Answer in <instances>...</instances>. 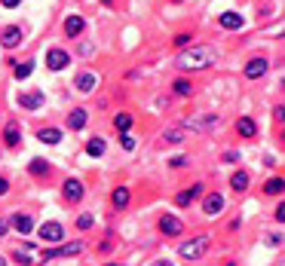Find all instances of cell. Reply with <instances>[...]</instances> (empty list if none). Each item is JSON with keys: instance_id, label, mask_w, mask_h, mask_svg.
Masks as SVG:
<instances>
[{"instance_id": "42", "label": "cell", "mask_w": 285, "mask_h": 266, "mask_svg": "<svg viewBox=\"0 0 285 266\" xmlns=\"http://www.w3.org/2000/svg\"><path fill=\"white\" fill-rule=\"evenodd\" d=\"M104 266H123V263H104Z\"/></svg>"}, {"instance_id": "12", "label": "cell", "mask_w": 285, "mask_h": 266, "mask_svg": "<svg viewBox=\"0 0 285 266\" xmlns=\"http://www.w3.org/2000/svg\"><path fill=\"white\" fill-rule=\"evenodd\" d=\"M221 208H224V196H221V193H209V196H206V202H203V211L212 217V214H218Z\"/></svg>"}, {"instance_id": "37", "label": "cell", "mask_w": 285, "mask_h": 266, "mask_svg": "<svg viewBox=\"0 0 285 266\" xmlns=\"http://www.w3.org/2000/svg\"><path fill=\"white\" fill-rule=\"evenodd\" d=\"M276 221H279V224H282V221H285V202H282V205H279V208H276Z\"/></svg>"}, {"instance_id": "31", "label": "cell", "mask_w": 285, "mask_h": 266, "mask_svg": "<svg viewBox=\"0 0 285 266\" xmlns=\"http://www.w3.org/2000/svg\"><path fill=\"white\" fill-rule=\"evenodd\" d=\"M12 260H15V263H21V266H31V263H34L28 251H12Z\"/></svg>"}, {"instance_id": "10", "label": "cell", "mask_w": 285, "mask_h": 266, "mask_svg": "<svg viewBox=\"0 0 285 266\" xmlns=\"http://www.w3.org/2000/svg\"><path fill=\"white\" fill-rule=\"evenodd\" d=\"M18 104H21L25 110H37V107H43V95H40V92H21V95H18Z\"/></svg>"}, {"instance_id": "41", "label": "cell", "mask_w": 285, "mask_h": 266, "mask_svg": "<svg viewBox=\"0 0 285 266\" xmlns=\"http://www.w3.org/2000/svg\"><path fill=\"white\" fill-rule=\"evenodd\" d=\"M157 266H172V263H166V260H163V263H157Z\"/></svg>"}, {"instance_id": "24", "label": "cell", "mask_w": 285, "mask_h": 266, "mask_svg": "<svg viewBox=\"0 0 285 266\" xmlns=\"http://www.w3.org/2000/svg\"><path fill=\"white\" fill-rule=\"evenodd\" d=\"M31 70H34V61H21V64H15V80H28Z\"/></svg>"}, {"instance_id": "18", "label": "cell", "mask_w": 285, "mask_h": 266, "mask_svg": "<svg viewBox=\"0 0 285 266\" xmlns=\"http://www.w3.org/2000/svg\"><path fill=\"white\" fill-rule=\"evenodd\" d=\"M236 132H239L243 138H252V135L258 132V123H255V119H249V116H243V119L236 123Z\"/></svg>"}, {"instance_id": "39", "label": "cell", "mask_w": 285, "mask_h": 266, "mask_svg": "<svg viewBox=\"0 0 285 266\" xmlns=\"http://www.w3.org/2000/svg\"><path fill=\"white\" fill-rule=\"evenodd\" d=\"M3 193H9V184H6V181L0 178V196H3Z\"/></svg>"}, {"instance_id": "6", "label": "cell", "mask_w": 285, "mask_h": 266, "mask_svg": "<svg viewBox=\"0 0 285 266\" xmlns=\"http://www.w3.org/2000/svg\"><path fill=\"white\" fill-rule=\"evenodd\" d=\"M212 129H215V116H193L184 126V132H212Z\"/></svg>"}, {"instance_id": "32", "label": "cell", "mask_w": 285, "mask_h": 266, "mask_svg": "<svg viewBox=\"0 0 285 266\" xmlns=\"http://www.w3.org/2000/svg\"><path fill=\"white\" fill-rule=\"evenodd\" d=\"M92 224H95V221H92V214H80V217H77V227H80V230H89Z\"/></svg>"}, {"instance_id": "11", "label": "cell", "mask_w": 285, "mask_h": 266, "mask_svg": "<svg viewBox=\"0 0 285 266\" xmlns=\"http://www.w3.org/2000/svg\"><path fill=\"white\" fill-rule=\"evenodd\" d=\"M64 199L68 202H80V196H83V184L77 181V178H71V181H64Z\"/></svg>"}, {"instance_id": "38", "label": "cell", "mask_w": 285, "mask_h": 266, "mask_svg": "<svg viewBox=\"0 0 285 266\" xmlns=\"http://www.w3.org/2000/svg\"><path fill=\"white\" fill-rule=\"evenodd\" d=\"M0 3H3V6H6V9H12V6H18V3H21V0H0Z\"/></svg>"}, {"instance_id": "36", "label": "cell", "mask_w": 285, "mask_h": 266, "mask_svg": "<svg viewBox=\"0 0 285 266\" xmlns=\"http://www.w3.org/2000/svg\"><path fill=\"white\" fill-rule=\"evenodd\" d=\"M236 159H239V153H236V150H227V153H224V162H236Z\"/></svg>"}, {"instance_id": "23", "label": "cell", "mask_w": 285, "mask_h": 266, "mask_svg": "<svg viewBox=\"0 0 285 266\" xmlns=\"http://www.w3.org/2000/svg\"><path fill=\"white\" fill-rule=\"evenodd\" d=\"M114 205L117 208H126L129 205V187H117L114 190Z\"/></svg>"}, {"instance_id": "25", "label": "cell", "mask_w": 285, "mask_h": 266, "mask_svg": "<svg viewBox=\"0 0 285 266\" xmlns=\"http://www.w3.org/2000/svg\"><path fill=\"white\" fill-rule=\"evenodd\" d=\"M86 153H89V156H101V153H104V141H101V138H92V141L86 144Z\"/></svg>"}, {"instance_id": "28", "label": "cell", "mask_w": 285, "mask_h": 266, "mask_svg": "<svg viewBox=\"0 0 285 266\" xmlns=\"http://www.w3.org/2000/svg\"><path fill=\"white\" fill-rule=\"evenodd\" d=\"M172 92H175V95H190L193 86H190L187 80H175V83H172Z\"/></svg>"}, {"instance_id": "3", "label": "cell", "mask_w": 285, "mask_h": 266, "mask_svg": "<svg viewBox=\"0 0 285 266\" xmlns=\"http://www.w3.org/2000/svg\"><path fill=\"white\" fill-rule=\"evenodd\" d=\"M83 251V242H68V245H58V248H49L40 254V260H52V257H74Z\"/></svg>"}, {"instance_id": "33", "label": "cell", "mask_w": 285, "mask_h": 266, "mask_svg": "<svg viewBox=\"0 0 285 266\" xmlns=\"http://www.w3.org/2000/svg\"><path fill=\"white\" fill-rule=\"evenodd\" d=\"M120 144H123V150H132V147H135V138H132L129 132H123V138H120Z\"/></svg>"}, {"instance_id": "20", "label": "cell", "mask_w": 285, "mask_h": 266, "mask_svg": "<svg viewBox=\"0 0 285 266\" xmlns=\"http://www.w3.org/2000/svg\"><path fill=\"white\" fill-rule=\"evenodd\" d=\"M37 141H40V144H58V141H61V132H58V129H40V132H37Z\"/></svg>"}, {"instance_id": "15", "label": "cell", "mask_w": 285, "mask_h": 266, "mask_svg": "<svg viewBox=\"0 0 285 266\" xmlns=\"http://www.w3.org/2000/svg\"><path fill=\"white\" fill-rule=\"evenodd\" d=\"M86 119H89V116H86V110H83V107H77V110H71V116H68V126H71L74 132H80V129L86 126Z\"/></svg>"}, {"instance_id": "40", "label": "cell", "mask_w": 285, "mask_h": 266, "mask_svg": "<svg viewBox=\"0 0 285 266\" xmlns=\"http://www.w3.org/2000/svg\"><path fill=\"white\" fill-rule=\"evenodd\" d=\"M6 230H9V221H0V236H3Z\"/></svg>"}, {"instance_id": "30", "label": "cell", "mask_w": 285, "mask_h": 266, "mask_svg": "<svg viewBox=\"0 0 285 266\" xmlns=\"http://www.w3.org/2000/svg\"><path fill=\"white\" fill-rule=\"evenodd\" d=\"M246 187H249V175H246V172H236V175H233V190L243 193Z\"/></svg>"}, {"instance_id": "2", "label": "cell", "mask_w": 285, "mask_h": 266, "mask_svg": "<svg viewBox=\"0 0 285 266\" xmlns=\"http://www.w3.org/2000/svg\"><path fill=\"white\" fill-rule=\"evenodd\" d=\"M206 248H209V239H206V236H196V239L184 242V245L178 248V254H181L184 260H196V257H203V254H206Z\"/></svg>"}, {"instance_id": "26", "label": "cell", "mask_w": 285, "mask_h": 266, "mask_svg": "<svg viewBox=\"0 0 285 266\" xmlns=\"http://www.w3.org/2000/svg\"><path fill=\"white\" fill-rule=\"evenodd\" d=\"M31 175H49V162L46 159H31Z\"/></svg>"}, {"instance_id": "17", "label": "cell", "mask_w": 285, "mask_h": 266, "mask_svg": "<svg viewBox=\"0 0 285 266\" xmlns=\"http://www.w3.org/2000/svg\"><path fill=\"white\" fill-rule=\"evenodd\" d=\"M221 25H224L227 31H239L246 21H243V15H236V12H224V15H221Z\"/></svg>"}, {"instance_id": "9", "label": "cell", "mask_w": 285, "mask_h": 266, "mask_svg": "<svg viewBox=\"0 0 285 266\" xmlns=\"http://www.w3.org/2000/svg\"><path fill=\"white\" fill-rule=\"evenodd\" d=\"M267 74V58H252L249 64H246V77L249 80H258V77H264Z\"/></svg>"}, {"instance_id": "35", "label": "cell", "mask_w": 285, "mask_h": 266, "mask_svg": "<svg viewBox=\"0 0 285 266\" xmlns=\"http://www.w3.org/2000/svg\"><path fill=\"white\" fill-rule=\"evenodd\" d=\"M184 43H190V34H178L175 37V46H184Z\"/></svg>"}, {"instance_id": "19", "label": "cell", "mask_w": 285, "mask_h": 266, "mask_svg": "<svg viewBox=\"0 0 285 266\" xmlns=\"http://www.w3.org/2000/svg\"><path fill=\"white\" fill-rule=\"evenodd\" d=\"M3 141H6V144H9V147H15V144H18V141H21V129H18V126H15V123H9V126H6V129H3Z\"/></svg>"}, {"instance_id": "4", "label": "cell", "mask_w": 285, "mask_h": 266, "mask_svg": "<svg viewBox=\"0 0 285 266\" xmlns=\"http://www.w3.org/2000/svg\"><path fill=\"white\" fill-rule=\"evenodd\" d=\"M68 64H71V55L64 49H49L46 52V67L49 70H64Z\"/></svg>"}, {"instance_id": "1", "label": "cell", "mask_w": 285, "mask_h": 266, "mask_svg": "<svg viewBox=\"0 0 285 266\" xmlns=\"http://www.w3.org/2000/svg\"><path fill=\"white\" fill-rule=\"evenodd\" d=\"M212 61H215V52L206 49V46H190V49H184V52L178 55V64H181L184 70H203V67H209Z\"/></svg>"}, {"instance_id": "45", "label": "cell", "mask_w": 285, "mask_h": 266, "mask_svg": "<svg viewBox=\"0 0 285 266\" xmlns=\"http://www.w3.org/2000/svg\"><path fill=\"white\" fill-rule=\"evenodd\" d=\"M175 3H181V0H175Z\"/></svg>"}, {"instance_id": "8", "label": "cell", "mask_w": 285, "mask_h": 266, "mask_svg": "<svg viewBox=\"0 0 285 266\" xmlns=\"http://www.w3.org/2000/svg\"><path fill=\"white\" fill-rule=\"evenodd\" d=\"M160 230H163L166 236H178V233L184 230V224H181L178 217H172V214H163V217H160Z\"/></svg>"}, {"instance_id": "14", "label": "cell", "mask_w": 285, "mask_h": 266, "mask_svg": "<svg viewBox=\"0 0 285 266\" xmlns=\"http://www.w3.org/2000/svg\"><path fill=\"white\" fill-rule=\"evenodd\" d=\"M200 193H203V184H193V187H190V190H184V193H178V196H175V202H178V205H184V208H187V205H190V202H193V199H196V196H200Z\"/></svg>"}, {"instance_id": "22", "label": "cell", "mask_w": 285, "mask_h": 266, "mask_svg": "<svg viewBox=\"0 0 285 266\" xmlns=\"http://www.w3.org/2000/svg\"><path fill=\"white\" fill-rule=\"evenodd\" d=\"M181 138H184V126H181V129H166V132H163V144H178Z\"/></svg>"}, {"instance_id": "44", "label": "cell", "mask_w": 285, "mask_h": 266, "mask_svg": "<svg viewBox=\"0 0 285 266\" xmlns=\"http://www.w3.org/2000/svg\"><path fill=\"white\" fill-rule=\"evenodd\" d=\"M101 3H111V0H101Z\"/></svg>"}, {"instance_id": "7", "label": "cell", "mask_w": 285, "mask_h": 266, "mask_svg": "<svg viewBox=\"0 0 285 266\" xmlns=\"http://www.w3.org/2000/svg\"><path fill=\"white\" fill-rule=\"evenodd\" d=\"M18 43H21V28H3V31H0V46L15 49Z\"/></svg>"}, {"instance_id": "43", "label": "cell", "mask_w": 285, "mask_h": 266, "mask_svg": "<svg viewBox=\"0 0 285 266\" xmlns=\"http://www.w3.org/2000/svg\"><path fill=\"white\" fill-rule=\"evenodd\" d=\"M0 266H6V260H3V257H0Z\"/></svg>"}, {"instance_id": "27", "label": "cell", "mask_w": 285, "mask_h": 266, "mask_svg": "<svg viewBox=\"0 0 285 266\" xmlns=\"http://www.w3.org/2000/svg\"><path fill=\"white\" fill-rule=\"evenodd\" d=\"M282 187H285V181H282V178H273V181H267L264 193H270V196H279V193H282Z\"/></svg>"}, {"instance_id": "5", "label": "cell", "mask_w": 285, "mask_h": 266, "mask_svg": "<svg viewBox=\"0 0 285 266\" xmlns=\"http://www.w3.org/2000/svg\"><path fill=\"white\" fill-rule=\"evenodd\" d=\"M37 236H40L43 242H61V236H64V227H61V224H55V221H46V224L37 230Z\"/></svg>"}, {"instance_id": "29", "label": "cell", "mask_w": 285, "mask_h": 266, "mask_svg": "<svg viewBox=\"0 0 285 266\" xmlns=\"http://www.w3.org/2000/svg\"><path fill=\"white\" fill-rule=\"evenodd\" d=\"M114 123H117V129H120V132H129V129H132V116H129V113H117V116H114Z\"/></svg>"}, {"instance_id": "13", "label": "cell", "mask_w": 285, "mask_h": 266, "mask_svg": "<svg viewBox=\"0 0 285 266\" xmlns=\"http://www.w3.org/2000/svg\"><path fill=\"white\" fill-rule=\"evenodd\" d=\"M83 28H86V21H83L80 15H68V18H64V34H68V37H77Z\"/></svg>"}, {"instance_id": "34", "label": "cell", "mask_w": 285, "mask_h": 266, "mask_svg": "<svg viewBox=\"0 0 285 266\" xmlns=\"http://www.w3.org/2000/svg\"><path fill=\"white\" fill-rule=\"evenodd\" d=\"M169 165H172V168H181V165H187V156H172Z\"/></svg>"}, {"instance_id": "16", "label": "cell", "mask_w": 285, "mask_h": 266, "mask_svg": "<svg viewBox=\"0 0 285 266\" xmlns=\"http://www.w3.org/2000/svg\"><path fill=\"white\" fill-rule=\"evenodd\" d=\"M18 233H31L34 230V221H31V214H12V221H9Z\"/></svg>"}, {"instance_id": "21", "label": "cell", "mask_w": 285, "mask_h": 266, "mask_svg": "<svg viewBox=\"0 0 285 266\" xmlns=\"http://www.w3.org/2000/svg\"><path fill=\"white\" fill-rule=\"evenodd\" d=\"M77 89H80V92H92V89H95V74H89V70L80 74V77H77Z\"/></svg>"}]
</instances>
